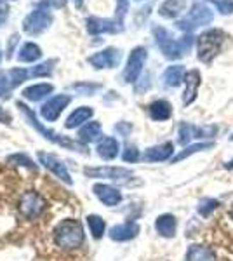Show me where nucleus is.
Returning <instances> with one entry per match:
<instances>
[{
    "label": "nucleus",
    "mask_w": 233,
    "mask_h": 261,
    "mask_svg": "<svg viewBox=\"0 0 233 261\" xmlns=\"http://www.w3.org/2000/svg\"><path fill=\"white\" fill-rule=\"evenodd\" d=\"M153 35H155L157 45H159L160 50L164 53V56L169 58V60L183 58L185 54L192 49V44H193L192 33H188V35L174 40L167 30H164V28H153Z\"/></svg>",
    "instance_id": "1"
},
{
    "label": "nucleus",
    "mask_w": 233,
    "mask_h": 261,
    "mask_svg": "<svg viewBox=\"0 0 233 261\" xmlns=\"http://www.w3.org/2000/svg\"><path fill=\"white\" fill-rule=\"evenodd\" d=\"M54 242L59 249L73 251L84 244V228L77 220L61 221L54 230Z\"/></svg>",
    "instance_id": "2"
},
{
    "label": "nucleus",
    "mask_w": 233,
    "mask_h": 261,
    "mask_svg": "<svg viewBox=\"0 0 233 261\" xmlns=\"http://www.w3.org/2000/svg\"><path fill=\"white\" fill-rule=\"evenodd\" d=\"M18 108L21 112L24 113V117L28 119L30 124L33 125L39 133L42 134V136L45 138V140H49V141H53L54 145H58V146H63V148H66V150H73V151H84L86 153V150H84V146L82 145H79L77 141H73V140H70V138H66V136H61V134H58L56 130H50V129H45L44 125L40 124L39 120H37V117H35V113H33L30 108L27 107V105H23V103H18Z\"/></svg>",
    "instance_id": "3"
},
{
    "label": "nucleus",
    "mask_w": 233,
    "mask_h": 261,
    "mask_svg": "<svg viewBox=\"0 0 233 261\" xmlns=\"http://www.w3.org/2000/svg\"><path fill=\"white\" fill-rule=\"evenodd\" d=\"M224 33L221 30H209L198 37V60L211 63L221 50Z\"/></svg>",
    "instance_id": "4"
},
{
    "label": "nucleus",
    "mask_w": 233,
    "mask_h": 261,
    "mask_svg": "<svg viewBox=\"0 0 233 261\" xmlns=\"http://www.w3.org/2000/svg\"><path fill=\"white\" fill-rule=\"evenodd\" d=\"M53 23V14H50L49 7L44 6V4H39L35 11H32L30 14L24 18L23 21V30L28 33V35H39L44 30H47Z\"/></svg>",
    "instance_id": "5"
},
{
    "label": "nucleus",
    "mask_w": 233,
    "mask_h": 261,
    "mask_svg": "<svg viewBox=\"0 0 233 261\" xmlns=\"http://www.w3.org/2000/svg\"><path fill=\"white\" fill-rule=\"evenodd\" d=\"M18 207H19V213L23 218H27V220H37V218L45 211L47 204H45L44 197H42L40 193L28 190L19 197Z\"/></svg>",
    "instance_id": "6"
},
{
    "label": "nucleus",
    "mask_w": 233,
    "mask_h": 261,
    "mask_svg": "<svg viewBox=\"0 0 233 261\" xmlns=\"http://www.w3.org/2000/svg\"><path fill=\"white\" fill-rule=\"evenodd\" d=\"M213 21V12H211L204 4H195L192 7V11L188 12L185 19L177 21L176 27L183 32H192L197 27H202V24H209Z\"/></svg>",
    "instance_id": "7"
},
{
    "label": "nucleus",
    "mask_w": 233,
    "mask_h": 261,
    "mask_svg": "<svg viewBox=\"0 0 233 261\" xmlns=\"http://www.w3.org/2000/svg\"><path fill=\"white\" fill-rule=\"evenodd\" d=\"M146 58H148V53L145 47H136L131 53L129 60H127V66L124 70V82L133 84L138 81L143 71V66H145V63H146Z\"/></svg>",
    "instance_id": "8"
},
{
    "label": "nucleus",
    "mask_w": 233,
    "mask_h": 261,
    "mask_svg": "<svg viewBox=\"0 0 233 261\" xmlns=\"http://www.w3.org/2000/svg\"><path fill=\"white\" fill-rule=\"evenodd\" d=\"M120 50L115 49V47H108L105 50H99V53L92 54L89 56V65L94 66L96 70H101V68H115V66L120 63Z\"/></svg>",
    "instance_id": "9"
},
{
    "label": "nucleus",
    "mask_w": 233,
    "mask_h": 261,
    "mask_svg": "<svg viewBox=\"0 0 233 261\" xmlns=\"http://www.w3.org/2000/svg\"><path fill=\"white\" fill-rule=\"evenodd\" d=\"M70 101H71V98H70L68 94H59V96H54V98H50L47 103L42 107V110H40L42 119L47 120V122L58 120V117L61 115V112L70 105Z\"/></svg>",
    "instance_id": "10"
},
{
    "label": "nucleus",
    "mask_w": 233,
    "mask_h": 261,
    "mask_svg": "<svg viewBox=\"0 0 233 261\" xmlns=\"http://www.w3.org/2000/svg\"><path fill=\"white\" fill-rule=\"evenodd\" d=\"M39 161H40L42 166L45 167V169H49L54 176H56V178L61 179L63 183H66V185L73 183L71 178H70V172H68V169H66V166L59 161L58 157H54V155H50V153H45V151H40Z\"/></svg>",
    "instance_id": "11"
},
{
    "label": "nucleus",
    "mask_w": 233,
    "mask_h": 261,
    "mask_svg": "<svg viewBox=\"0 0 233 261\" xmlns=\"http://www.w3.org/2000/svg\"><path fill=\"white\" fill-rule=\"evenodd\" d=\"M84 174L87 178H103V179H125L133 176V171L125 167H86Z\"/></svg>",
    "instance_id": "12"
},
{
    "label": "nucleus",
    "mask_w": 233,
    "mask_h": 261,
    "mask_svg": "<svg viewBox=\"0 0 233 261\" xmlns=\"http://www.w3.org/2000/svg\"><path fill=\"white\" fill-rule=\"evenodd\" d=\"M139 233V225L134 221H127L122 223V225H115L112 226L108 231L110 239L117 242H127V241H133L134 237H138Z\"/></svg>",
    "instance_id": "13"
},
{
    "label": "nucleus",
    "mask_w": 233,
    "mask_h": 261,
    "mask_svg": "<svg viewBox=\"0 0 233 261\" xmlns=\"http://www.w3.org/2000/svg\"><path fill=\"white\" fill-rule=\"evenodd\" d=\"M92 192L94 195L103 202L105 205L108 207H113V205H118L122 202V193L117 190V188L110 187V185H105V183H96L92 187Z\"/></svg>",
    "instance_id": "14"
},
{
    "label": "nucleus",
    "mask_w": 233,
    "mask_h": 261,
    "mask_svg": "<svg viewBox=\"0 0 233 261\" xmlns=\"http://www.w3.org/2000/svg\"><path fill=\"white\" fill-rule=\"evenodd\" d=\"M87 32L91 35H101V33H117L122 27L115 19H103V18H87Z\"/></svg>",
    "instance_id": "15"
},
{
    "label": "nucleus",
    "mask_w": 233,
    "mask_h": 261,
    "mask_svg": "<svg viewBox=\"0 0 233 261\" xmlns=\"http://www.w3.org/2000/svg\"><path fill=\"white\" fill-rule=\"evenodd\" d=\"M172 151H174V146L172 143H164V145H155L151 148H148L145 153H143V161L146 162H162L171 159Z\"/></svg>",
    "instance_id": "16"
},
{
    "label": "nucleus",
    "mask_w": 233,
    "mask_h": 261,
    "mask_svg": "<svg viewBox=\"0 0 233 261\" xmlns=\"http://www.w3.org/2000/svg\"><path fill=\"white\" fill-rule=\"evenodd\" d=\"M155 230L165 239H172L177 230V220L172 214H160L155 220Z\"/></svg>",
    "instance_id": "17"
},
{
    "label": "nucleus",
    "mask_w": 233,
    "mask_h": 261,
    "mask_svg": "<svg viewBox=\"0 0 233 261\" xmlns=\"http://www.w3.org/2000/svg\"><path fill=\"white\" fill-rule=\"evenodd\" d=\"M185 84H186V89L183 96V103L188 107V105H192L195 98H197V91H198V87H200V71L192 70L190 73H186Z\"/></svg>",
    "instance_id": "18"
},
{
    "label": "nucleus",
    "mask_w": 233,
    "mask_h": 261,
    "mask_svg": "<svg viewBox=\"0 0 233 261\" xmlns=\"http://www.w3.org/2000/svg\"><path fill=\"white\" fill-rule=\"evenodd\" d=\"M97 155H99L101 159H105V161H112V159H115L118 155V150H120V146H118V141L115 138L112 136H105L103 140L97 143Z\"/></svg>",
    "instance_id": "19"
},
{
    "label": "nucleus",
    "mask_w": 233,
    "mask_h": 261,
    "mask_svg": "<svg viewBox=\"0 0 233 261\" xmlns=\"http://www.w3.org/2000/svg\"><path fill=\"white\" fill-rule=\"evenodd\" d=\"M148 113L150 117L157 122H162V120H167L171 119L172 115V107L169 101L165 99H159V101H153V103L148 107Z\"/></svg>",
    "instance_id": "20"
},
{
    "label": "nucleus",
    "mask_w": 233,
    "mask_h": 261,
    "mask_svg": "<svg viewBox=\"0 0 233 261\" xmlns=\"http://www.w3.org/2000/svg\"><path fill=\"white\" fill-rule=\"evenodd\" d=\"M92 108H89V107H79V108H75V112H71V115L66 119L65 122V127L66 129H75V127H79V125H82L84 122H87L89 119L92 117Z\"/></svg>",
    "instance_id": "21"
},
{
    "label": "nucleus",
    "mask_w": 233,
    "mask_h": 261,
    "mask_svg": "<svg viewBox=\"0 0 233 261\" xmlns=\"http://www.w3.org/2000/svg\"><path fill=\"white\" fill-rule=\"evenodd\" d=\"M186 261H216V254L209 247L193 244L186 252Z\"/></svg>",
    "instance_id": "22"
},
{
    "label": "nucleus",
    "mask_w": 233,
    "mask_h": 261,
    "mask_svg": "<svg viewBox=\"0 0 233 261\" xmlns=\"http://www.w3.org/2000/svg\"><path fill=\"white\" fill-rule=\"evenodd\" d=\"M54 91L53 84H35V86H30L23 91V96L28 101H40L45 96L50 94Z\"/></svg>",
    "instance_id": "23"
},
{
    "label": "nucleus",
    "mask_w": 233,
    "mask_h": 261,
    "mask_svg": "<svg viewBox=\"0 0 233 261\" xmlns=\"http://www.w3.org/2000/svg\"><path fill=\"white\" fill-rule=\"evenodd\" d=\"M28 75H30V71H27L24 68H12L9 71H6L0 79H2V82L7 86V89L11 91L12 87L19 86V84H23L24 81H27Z\"/></svg>",
    "instance_id": "24"
},
{
    "label": "nucleus",
    "mask_w": 233,
    "mask_h": 261,
    "mask_svg": "<svg viewBox=\"0 0 233 261\" xmlns=\"http://www.w3.org/2000/svg\"><path fill=\"white\" fill-rule=\"evenodd\" d=\"M186 7V0H165V2L160 6V16H164V18H176V16H179L181 12L185 11Z\"/></svg>",
    "instance_id": "25"
},
{
    "label": "nucleus",
    "mask_w": 233,
    "mask_h": 261,
    "mask_svg": "<svg viewBox=\"0 0 233 261\" xmlns=\"http://www.w3.org/2000/svg\"><path fill=\"white\" fill-rule=\"evenodd\" d=\"M101 136V124L96 120L87 122L82 125V129L79 130V140L82 143H92Z\"/></svg>",
    "instance_id": "26"
},
{
    "label": "nucleus",
    "mask_w": 233,
    "mask_h": 261,
    "mask_svg": "<svg viewBox=\"0 0 233 261\" xmlns=\"http://www.w3.org/2000/svg\"><path fill=\"white\" fill-rule=\"evenodd\" d=\"M162 79H164V84L167 87H177L181 82L185 81V68L181 65L169 66V68L164 71Z\"/></svg>",
    "instance_id": "27"
},
{
    "label": "nucleus",
    "mask_w": 233,
    "mask_h": 261,
    "mask_svg": "<svg viewBox=\"0 0 233 261\" xmlns=\"http://www.w3.org/2000/svg\"><path fill=\"white\" fill-rule=\"evenodd\" d=\"M42 56V49L33 42H27L23 47L19 49L18 54V60L23 63H33V61H39Z\"/></svg>",
    "instance_id": "28"
},
{
    "label": "nucleus",
    "mask_w": 233,
    "mask_h": 261,
    "mask_svg": "<svg viewBox=\"0 0 233 261\" xmlns=\"http://www.w3.org/2000/svg\"><path fill=\"white\" fill-rule=\"evenodd\" d=\"M87 220V226H89V231H91V235L94 239H101L105 233V230H107V223L101 216H97V214H89L86 218Z\"/></svg>",
    "instance_id": "29"
},
{
    "label": "nucleus",
    "mask_w": 233,
    "mask_h": 261,
    "mask_svg": "<svg viewBox=\"0 0 233 261\" xmlns=\"http://www.w3.org/2000/svg\"><path fill=\"white\" fill-rule=\"evenodd\" d=\"M214 146V143H211V141H207V143H195V145H190V146H186V148L183 151H179V153L176 155L174 159H172V162H181V161H185L186 157H190V155H193V153H198V151H202V150H209V148H213Z\"/></svg>",
    "instance_id": "30"
},
{
    "label": "nucleus",
    "mask_w": 233,
    "mask_h": 261,
    "mask_svg": "<svg viewBox=\"0 0 233 261\" xmlns=\"http://www.w3.org/2000/svg\"><path fill=\"white\" fill-rule=\"evenodd\" d=\"M193 138H195V125H190V124H186V122H181L179 124V138H177L179 145H188Z\"/></svg>",
    "instance_id": "31"
},
{
    "label": "nucleus",
    "mask_w": 233,
    "mask_h": 261,
    "mask_svg": "<svg viewBox=\"0 0 233 261\" xmlns=\"http://www.w3.org/2000/svg\"><path fill=\"white\" fill-rule=\"evenodd\" d=\"M218 207H219V200L204 199V200H200V204H198V214H200V216H204V218H209Z\"/></svg>",
    "instance_id": "32"
},
{
    "label": "nucleus",
    "mask_w": 233,
    "mask_h": 261,
    "mask_svg": "<svg viewBox=\"0 0 233 261\" xmlns=\"http://www.w3.org/2000/svg\"><path fill=\"white\" fill-rule=\"evenodd\" d=\"M54 65H56V60H49L45 63H40L39 66H33V70L30 71V75H33V77H47V75L53 73Z\"/></svg>",
    "instance_id": "33"
},
{
    "label": "nucleus",
    "mask_w": 233,
    "mask_h": 261,
    "mask_svg": "<svg viewBox=\"0 0 233 261\" xmlns=\"http://www.w3.org/2000/svg\"><path fill=\"white\" fill-rule=\"evenodd\" d=\"M70 89L75 91V92H79L80 96H89V94H92V92H96L97 89H99V86H97V84H86V82H82V84H71Z\"/></svg>",
    "instance_id": "34"
},
{
    "label": "nucleus",
    "mask_w": 233,
    "mask_h": 261,
    "mask_svg": "<svg viewBox=\"0 0 233 261\" xmlns=\"http://www.w3.org/2000/svg\"><path fill=\"white\" fill-rule=\"evenodd\" d=\"M7 161H9L11 164H16V166H23V167H28V169L37 171V166L32 161H30V159L24 153H14V155H11Z\"/></svg>",
    "instance_id": "35"
},
{
    "label": "nucleus",
    "mask_w": 233,
    "mask_h": 261,
    "mask_svg": "<svg viewBox=\"0 0 233 261\" xmlns=\"http://www.w3.org/2000/svg\"><path fill=\"white\" fill-rule=\"evenodd\" d=\"M139 150L136 148L134 145H129V146H125V150H124V153H122V159H124V162H136L139 161Z\"/></svg>",
    "instance_id": "36"
},
{
    "label": "nucleus",
    "mask_w": 233,
    "mask_h": 261,
    "mask_svg": "<svg viewBox=\"0 0 233 261\" xmlns=\"http://www.w3.org/2000/svg\"><path fill=\"white\" fill-rule=\"evenodd\" d=\"M213 4L218 7L221 14H230V12H233V0H213Z\"/></svg>",
    "instance_id": "37"
},
{
    "label": "nucleus",
    "mask_w": 233,
    "mask_h": 261,
    "mask_svg": "<svg viewBox=\"0 0 233 261\" xmlns=\"http://www.w3.org/2000/svg\"><path fill=\"white\" fill-rule=\"evenodd\" d=\"M7 19H9V6L6 0H0V27H4Z\"/></svg>",
    "instance_id": "38"
},
{
    "label": "nucleus",
    "mask_w": 233,
    "mask_h": 261,
    "mask_svg": "<svg viewBox=\"0 0 233 261\" xmlns=\"http://www.w3.org/2000/svg\"><path fill=\"white\" fill-rule=\"evenodd\" d=\"M131 129H133V125L131 124H125V122H120L118 125H115V130L122 134V136H127V134L131 133Z\"/></svg>",
    "instance_id": "39"
},
{
    "label": "nucleus",
    "mask_w": 233,
    "mask_h": 261,
    "mask_svg": "<svg viewBox=\"0 0 233 261\" xmlns=\"http://www.w3.org/2000/svg\"><path fill=\"white\" fill-rule=\"evenodd\" d=\"M11 115L9 113H7L6 110H4V108H0V122H2V124H11Z\"/></svg>",
    "instance_id": "40"
},
{
    "label": "nucleus",
    "mask_w": 233,
    "mask_h": 261,
    "mask_svg": "<svg viewBox=\"0 0 233 261\" xmlns=\"http://www.w3.org/2000/svg\"><path fill=\"white\" fill-rule=\"evenodd\" d=\"M0 98H9V89H7V86L2 82V79H0Z\"/></svg>",
    "instance_id": "41"
},
{
    "label": "nucleus",
    "mask_w": 233,
    "mask_h": 261,
    "mask_svg": "<svg viewBox=\"0 0 233 261\" xmlns=\"http://www.w3.org/2000/svg\"><path fill=\"white\" fill-rule=\"evenodd\" d=\"M73 4H75V7H82L84 0H73Z\"/></svg>",
    "instance_id": "42"
},
{
    "label": "nucleus",
    "mask_w": 233,
    "mask_h": 261,
    "mask_svg": "<svg viewBox=\"0 0 233 261\" xmlns=\"http://www.w3.org/2000/svg\"><path fill=\"white\" fill-rule=\"evenodd\" d=\"M224 167H226V169H233V161H230V162H228V164H226V166H224Z\"/></svg>",
    "instance_id": "43"
},
{
    "label": "nucleus",
    "mask_w": 233,
    "mask_h": 261,
    "mask_svg": "<svg viewBox=\"0 0 233 261\" xmlns=\"http://www.w3.org/2000/svg\"><path fill=\"white\" fill-rule=\"evenodd\" d=\"M230 218H231V221H233V205L230 207Z\"/></svg>",
    "instance_id": "44"
},
{
    "label": "nucleus",
    "mask_w": 233,
    "mask_h": 261,
    "mask_svg": "<svg viewBox=\"0 0 233 261\" xmlns=\"http://www.w3.org/2000/svg\"><path fill=\"white\" fill-rule=\"evenodd\" d=\"M230 141H233V134H231V136H230Z\"/></svg>",
    "instance_id": "45"
},
{
    "label": "nucleus",
    "mask_w": 233,
    "mask_h": 261,
    "mask_svg": "<svg viewBox=\"0 0 233 261\" xmlns=\"http://www.w3.org/2000/svg\"><path fill=\"white\" fill-rule=\"evenodd\" d=\"M0 60H2V50H0Z\"/></svg>",
    "instance_id": "46"
}]
</instances>
